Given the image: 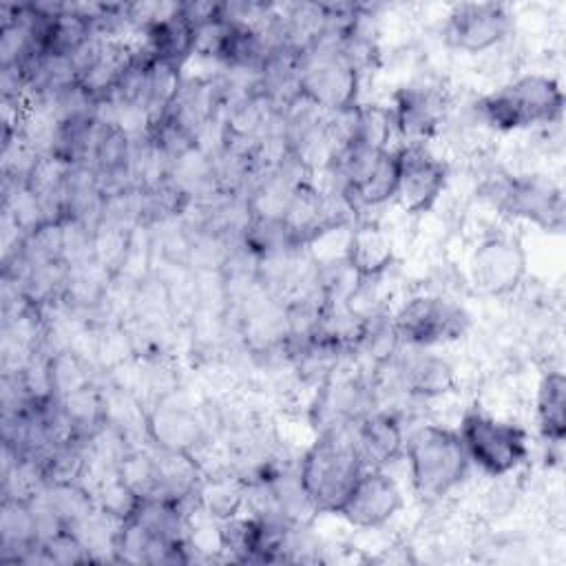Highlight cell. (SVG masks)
Wrapping results in <instances>:
<instances>
[{
    "mask_svg": "<svg viewBox=\"0 0 566 566\" xmlns=\"http://www.w3.org/2000/svg\"><path fill=\"white\" fill-rule=\"evenodd\" d=\"M365 462L358 453L349 424L327 427L298 462V486L314 513H334L363 473Z\"/></svg>",
    "mask_w": 566,
    "mask_h": 566,
    "instance_id": "obj_1",
    "label": "cell"
},
{
    "mask_svg": "<svg viewBox=\"0 0 566 566\" xmlns=\"http://www.w3.org/2000/svg\"><path fill=\"white\" fill-rule=\"evenodd\" d=\"M411 489L427 502L442 500L467 478L471 467L460 433L442 424H422L405 438Z\"/></svg>",
    "mask_w": 566,
    "mask_h": 566,
    "instance_id": "obj_2",
    "label": "cell"
},
{
    "mask_svg": "<svg viewBox=\"0 0 566 566\" xmlns=\"http://www.w3.org/2000/svg\"><path fill=\"white\" fill-rule=\"evenodd\" d=\"M564 102V91L555 77L526 73L484 95L475 111L484 124L509 133L559 122Z\"/></svg>",
    "mask_w": 566,
    "mask_h": 566,
    "instance_id": "obj_3",
    "label": "cell"
},
{
    "mask_svg": "<svg viewBox=\"0 0 566 566\" xmlns=\"http://www.w3.org/2000/svg\"><path fill=\"white\" fill-rule=\"evenodd\" d=\"M360 71L340 51V42L316 38L303 49L298 91L305 102L332 113H347L358 104Z\"/></svg>",
    "mask_w": 566,
    "mask_h": 566,
    "instance_id": "obj_4",
    "label": "cell"
},
{
    "mask_svg": "<svg viewBox=\"0 0 566 566\" xmlns=\"http://www.w3.org/2000/svg\"><path fill=\"white\" fill-rule=\"evenodd\" d=\"M458 433L469 462L491 478L513 473L528 458L526 431L520 424L497 420L480 409L464 411Z\"/></svg>",
    "mask_w": 566,
    "mask_h": 566,
    "instance_id": "obj_5",
    "label": "cell"
},
{
    "mask_svg": "<svg viewBox=\"0 0 566 566\" xmlns=\"http://www.w3.org/2000/svg\"><path fill=\"white\" fill-rule=\"evenodd\" d=\"M336 170L343 181V199L349 208H376L396 197L398 148H367L343 144L336 153Z\"/></svg>",
    "mask_w": 566,
    "mask_h": 566,
    "instance_id": "obj_6",
    "label": "cell"
},
{
    "mask_svg": "<svg viewBox=\"0 0 566 566\" xmlns=\"http://www.w3.org/2000/svg\"><path fill=\"white\" fill-rule=\"evenodd\" d=\"M469 327V312L440 294L411 296L391 318V329L398 343L420 349L453 343L462 338Z\"/></svg>",
    "mask_w": 566,
    "mask_h": 566,
    "instance_id": "obj_7",
    "label": "cell"
},
{
    "mask_svg": "<svg viewBox=\"0 0 566 566\" xmlns=\"http://www.w3.org/2000/svg\"><path fill=\"white\" fill-rule=\"evenodd\" d=\"M489 197L504 214L526 219L546 232H559L564 226L562 188L544 175L500 177L489 186Z\"/></svg>",
    "mask_w": 566,
    "mask_h": 566,
    "instance_id": "obj_8",
    "label": "cell"
},
{
    "mask_svg": "<svg viewBox=\"0 0 566 566\" xmlns=\"http://www.w3.org/2000/svg\"><path fill=\"white\" fill-rule=\"evenodd\" d=\"M449 181V166L433 155L427 144L398 146L396 201L407 214L429 212Z\"/></svg>",
    "mask_w": 566,
    "mask_h": 566,
    "instance_id": "obj_9",
    "label": "cell"
},
{
    "mask_svg": "<svg viewBox=\"0 0 566 566\" xmlns=\"http://www.w3.org/2000/svg\"><path fill=\"white\" fill-rule=\"evenodd\" d=\"M513 31V15L502 2H460L453 4L444 22L449 46L469 55L484 53L502 44Z\"/></svg>",
    "mask_w": 566,
    "mask_h": 566,
    "instance_id": "obj_10",
    "label": "cell"
},
{
    "mask_svg": "<svg viewBox=\"0 0 566 566\" xmlns=\"http://www.w3.org/2000/svg\"><path fill=\"white\" fill-rule=\"evenodd\" d=\"M526 274V250L506 234L482 239L469 261L473 287L484 296L511 294Z\"/></svg>",
    "mask_w": 566,
    "mask_h": 566,
    "instance_id": "obj_11",
    "label": "cell"
},
{
    "mask_svg": "<svg viewBox=\"0 0 566 566\" xmlns=\"http://www.w3.org/2000/svg\"><path fill=\"white\" fill-rule=\"evenodd\" d=\"M402 491L385 471L367 467L356 478L336 515L356 528H378L402 509Z\"/></svg>",
    "mask_w": 566,
    "mask_h": 566,
    "instance_id": "obj_12",
    "label": "cell"
},
{
    "mask_svg": "<svg viewBox=\"0 0 566 566\" xmlns=\"http://www.w3.org/2000/svg\"><path fill=\"white\" fill-rule=\"evenodd\" d=\"M142 49L161 64L181 69L197 53V27L177 4H164L159 13L142 27Z\"/></svg>",
    "mask_w": 566,
    "mask_h": 566,
    "instance_id": "obj_13",
    "label": "cell"
},
{
    "mask_svg": "<svg viewBox=\"0 0 566 566\" xmlns=\"http://www.w3.org/2000/svg\"><path fill=\"white\" fill-rule=\"evenodd\" d=\"M394 130L402 144H424L444 119V97L431 86H402L389 106Z\"/></svg>",
    "mask_w": 566,
    "mask_h": 566,
    "instance_id": "obj_14",
    "label": "cell"
},
{
    "mask_svg": "<svg viewBox=\"0 0 566 566\" xmlns=\"http://www.w3.org/2000/svg\"><path fill=\"white\" fill-rule=\"evenodd\" d=\"M394 241L382 226L363 221L349 230L343 261L358 281H374L382 276L394 263Z\"/></svg>",
    "mask_w": 566,
    "mask_h": 566,
    "instance_id": "obj_15",
    "label": "cell"
},
{
    "mask_svg": "<svg viewBox=\"0 0 566 566\" xmlns=\"http://www.w3.org/2000/svg\"><path fill=\"white\" fill-rule=\"evenodd\" d=\"M365 467L385 469L405 451L402 424L391 413H367L352 427Z\"/></svg>",
    "mask_w": 566,
    "mask_h": 566,
    "instance_id": "obj_16",
    "label": "cell"
},
{
    "mask_svg": "<svg viewBox=\"0 0 566 566\" xmlns=\"http://www.w3.org/2000/svg\"><path fill=\"white\" fill-rule=\"evenodd\" d=\"M148 436L159 451L192 455V449L201 440V424L186 407L161 405L148 418Z\"/></svg>",
    "mask_w": 566,
    "mask_h": 566,
    "instance_id": "obj_17",
    "label": "cell"
},
{
    "mask_svg": "<svg viewBox=\"0 0 566 566\" xmlns=\"http://www.w3.org/2000/svg\"><path fill=\"white\" fill-rule=\"evenodd\" d=\"M411 356L400 365V378L409 394L420 398H438L455 387V374L442 356L413 347Z\"/></svg>",
    "mask_w": 566,
    "mask_h": 566,
    "instance_id": "obj_18",
    "label": "cell"
},
{
    "mask_svg": "<svg viewBox=\"0 0 566 566\" xmlns=\"http://www.w3.org/2000/svg\"><path fill=\"white\" fill-rule=\"evenodd\" d=\"M535 420L544 440L562 444L566 438V378L562 371H546L537 385Z\"/></svg>",
    "mask_w": 566,
    "mask_h": 566,
    "instance_id": "obj_19",
    "label": "cell"
},
{
    "mask_svg": "<svg viewBox=\"0 0 566 566\" xmlns=\"http://www.w3.org/2000/svg\"><path fill=\"white\" fill-rule=\"evenodd\" d=\"M347 117V128L343 144H356L367 148H391L394 137L391 111L378 104H356L352 111L343 113Z\"/></svg>",
    "mask_w": 566,
    "mask_h": 566,
    "instance_id": "obj_20",
    "label": "cell"
},
{
    "mask_svg": "<svg viewBox=\"0 0 566 566\" xmlns=\"http://www.w3.org/2000/svg\"><path fill=\"white\" fill-rule=\"evenodd\" d=\"M243 486L228 480H210L197 489V497L208 515L217 520L234 517L243 504Z\"/></svg>",
    "mask_w": 566,
    "mask_h": 566,
    "instance_id": "obj_21",
    "label": "cell"
}]
</instances>
